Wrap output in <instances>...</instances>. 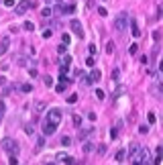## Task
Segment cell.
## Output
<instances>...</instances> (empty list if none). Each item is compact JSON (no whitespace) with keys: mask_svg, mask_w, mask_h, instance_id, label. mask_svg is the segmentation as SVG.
Returning a JSON list of instances; mask_svg holds the SVG:
<instances>
[{"mask_svg":"<svg viewBox=\"0 0 163 165\" xmlns=\"http://www.w3.org/2000/svg\"><path fill=\"white\" fill-rule=\"evenodd\" d=\"M69 143H72V139H69V137H63V139H61V145H63V147H67Z\"/></svg>","mask_w":163,"mask_h":165,"instance_id":"cell-32","label":"cell"},{"mask_svg":"<svg viewBox=\"0 0 163 165\" xmlns=\"http://www.w3.org/2000/svg\"><path fill=\"white\" fill-rule=\"evenodd\" d=\"M29 76H31V78H37V69H35V67H29Z\"/></svg>","mask_w":163,"mask_h":165,"instance_id":"cell-36","label":"cell"},{"mask_svg":"<svg viewBox=\"0 0 163 165\" xmlns=\"http://www.w3.org/2000/svg\"><path fill=\"white\" fill-rule=\"evenodd\" d=\"M92 130H94V128H86V130H82V132H80V139H86V137H88Z\"/></svg>","mask_w":163,"mask_h":165,"instance_id":"cell-25","label":"cell"},{"mask_svg":"<svg viewBox=\"0 0 163 165\" xmlns=\"http://www.w3.org/2000/svg\"><path fill=\"white\" fill-rule=\"evenodd\" d=\"M118 128H120V123H118L114 128H112V130H110V137H112V139H116V137H118Z\"/></svg>","mask_w":163,"mask_h":165,"instance_id":"cell-14","label":"cell"},{"mask_svg":"<svg viewBox=\"0 0 163 165\" xmlns=\"http://www.w3.org/2000/svg\"><path fill=\"white\" fill-rule=\"evenodd\" d=\"M98 14H100V16H108V10H106L104 6H100V8H98Z\"/></svg>","mask_w":163,"mask_h":165,"instance_id":"cell-26","label":"cell"},{"mask_svg":"<svg viewBox=\"0 0 163 165\" xmlns=\"http://www.w3.org/2000/svg\"><path fill=\"white\" fill-rule=\"evenodd\" d=\"M86 65H88V67H92V65H94V57H92V55L86 59Z\"/></svg>","mask_w":163,"mask_h":165,"instance_id":"cell-35","label":"cell"},{"mask_svg":"<svg viewBox=\"0 0 163 165\" xmlns=\"http://www.w3.org/2000/svg\"><path fill=\"white\" fill-rule=\"evenodd\" d=\"M45 2H47V4H51V2H59V0H45Z\"/></svg>","mask_w":163,"mask_h":165,"instance_id":"cell-50","label":"cell"},{"mask_svg":"<svg viewBox=\"0 0 163 165\" xmlns=\"http://www.w3.org/2000/svg\"><path fill=\"white\" fill-rule=\"evenodd\" d=\"M137 49H139L137 45H130V47H128V51H130V55H135V53H137Z\"/></svg>","mask_w":163,"mask_h":165,"instance_id":"cell-40","label":"cell"},{"mask_svg":"<svg viewBox=\"0 0 163 165\" xmlns=\"http://www.w3.org/2000/svg\"><path fill=\"white\" fill-rule=\"evenodd\" d=\"M33 108H35V112H37V114H41V112H43V110H45V108H47V104H45V102H43V100H37V102H35V106H33Z\"/></svg>","mask_w":163,"mask_h":165,"instance_id":"cell-10","label":"cell"},{"mask_svg":"<svg viewBox=\"0 0 163 165\" xmlns=\"http://www.w3.org/2000/svg\"><path fill=\"white\" fill-rule=\"evenodd\" d=\"M8 165H18V161H16V157H14V155H10V159H8Z\"/></svg>","mask_w":163,"mask_h":165,"instance_id":"cell-34","label":"cell"},{"mask_svg":"<svg viewBox=\"0 0 163 165\" xmlns=\"http://www.w3.org/2000/svg\"><path fill=\"white\" fill-rule=\"evenodd\" d=\"M59 10H61V12H67V14H72V12L76 10V6H74V4H69V6H61Z\"/></svg>","mask_w":163,"mask_h":165,"instance_id":"cell-12","label":"cell"},{"mask_svg":"<svg viewBox=\"0 0 163 165\" xmlns=\"http://www.w3.org/2000/svg\"><path fill=\"white\" fill-rule=\"evenodd\" d=\"M55 130H57V124H51V123H47V120L43 123V132H45L47 137H49V135H53Z\"/></svg>","mask_w":163,"mask_h":165,"instance_id":"cell-7","label":"cell"},{"mask_svg":"<svg viewBox=\"0 0 163 165\" xmlns=\"http://www.w3.org/2000/svg\"><path fill=\"white\" fill-rule=\"evenodd\" d=\"M98 153L104 155V153H106V145H98Z\"/></svg>","mask_w":163,"mask_h":165,"instance_id":"cell-39","label":"cell"},{"mask_svg":"<svg viewBox=\"0 0 163 165\" xmlns=\"http://www.w3.org/2000/svg\"><path fill=\"white\" fill-rule=\"evenodd\" d=\"M43 145H45V139H43V137H39V141H37V147H39V149H41Z\"/></svg>","mask_w":163,"mask_h":165,"instance_id":"cell-45","label":"cell"},{"mask_svg":"<svg viewBox=\"0 0 163 165\" xmlns=\"http://www.w3.org/2000/svg\"><path fill=\"white\" fill-rule=\"evenodd\" d=\"M63 163H65V165H74V163H76V159L69 157V155H65V157H63Z\"/></svg>","mask_w":163,"mask_h":165,"instance_id":"cell-15","label":"cell"},{"mask_svg":"<svg viewBox=\"0 0 163 165\" xmlns=\"http://www.w3.org/2000/svg\"><path fill=\"white\" fill-rule=\"evenodd\" d=\"M8 47H10V39L8 37H2L0 39V55H4L8 51Z\"/></svg>","mask_w":163,"mask_h":165,"instance_id":"cell-8","label":"cell"},{"mask_svg":"<svg viewBox=\"0 0 163 165\" xmlns=\"http://www.w3.org/2000/svg\"><path fill=\"white\" fill-rule=\"evenodd\" d=\"M45 165H53V163H45Z\"/></svg>","mask_w":163,"mask_h":165,"instance_id":"cell-53","label":"cell"},{"mask_svg":"<svg viewBox=\"0 0 163 165\" xmlns=\"http://www.w3.org/2000/svg\"><path fill=\"white\" fill-rule=\"evenodd\" d=\"M65 49H67V45H63V43H61V45L57 47V53H61V55H65Z\"/></svg>","mask_w":163,"mask_h":165,"instance_id":"cell-27","label":"cell"},{"mask_svg":"<svg viewBox=\"0 0 163 165\" xmlns=\"http://www.w3.org/2000/svg\"><path fill=\"white\" fill-rule=\"evenodd\" d=\"M51 35H53V33H51V31H49V29H47V31H43V37H45V39H49V37H51Z\"/></svg>","mask_w":163,"mask_h":165,"instance_id":"cell-46","label":"cell"},{"mask_svg":"<svg viewBox=\"0 0 163 165\" xmlns=\"http://www.w3.org/2000/svg\"><path fill=\"white\" fill-rule=\"evenodd\" d=\"M84 151H86V153H92V151H94V145H92V143H86V145H84Z\"/></svg>","mask_w":163,"mask_h":165,"instance_id":"cell-23","label":"cell"},{"mask_svg":"<svg viewBox=\"0 0 163 165\" xmlns=\"http://www.w3.org/2000/svg\"><path fill=\"white\" fill-rule=\"evenodd\" d=\"M159 90H161V92H163V80H161V82H159Z\"/></svg>","mask_w":163,"mask_h":165,"instance_id":"cell-51","label":"cell"},{"mask_svg":"<svg viewBox=\"0 0 163 165\" xmlns=\"http://www.w3.org/2000/svg\"><path fill=\"white\" fill-rule=\"evenodd\" d=\"M69 41H72V37H69V35H63V37H61V43H63V45H67Z\"/></svg>","mask_w":163,"mask_h":165,"instance_id":"cell-33","label":"cell"},{"mask_svg":"<svg viewBox=\"0 0 163 165\" xmlns=\"http://www.w3.org/2000/svg\"><path fill=\"white\" fill-rule=\"evenodd\" d=\"M72 120H74L76 126H80V124H82V116H80V114H74V116H72Z\"/></svg>","mask_w":163,"mask_h":165,"instance_id":"cell-20","label":"cell"},{"mask_svg":"<svg viewBox=\"0 0 163 165\" xmlns=\"http://www.w3.org/2000/svg\"><path fill=\"white\" fill-rule=\"evenodd\" d=\"M118 78H120V72H118V69H114V72H112V80H114V82H116V80H118Z\"/></svg>","mask_w":163,"mask_h":165,"instance_id":"cell-37","label":"cell"},{"mask_svg":"<svg viewBox=\"0 0 163 165\" xmlns=\"http://www.w3.org/2000/svg\"><path fill=\"white\" fill-rule=\"evenodd\" d=\"M128 155H130V159L135 161V159H137V155H139V145H130V149H128Z\"/></svg>","mask_w":163,"mask_h":165,"instance_id":"cell-11","label":"cell"},{"mask_svg":"<svg viewBox=\"0 0 163 165\" xmlns=\"http://www.w3.org/2000/svg\"><path fill=\"white\" fill-rule=\"evenodd\" d=\"M63 63L69 65V63H72V57H69V55H63Z\"/></svg>","mask_w":163,"mask_h":165,"instance_id":"cell-41","label":"cell"},{"mask_svg":"<svg viewBox=\"0 0 163 165\" xmlns=\"http://www.w3.org/2000/svg\"><path fill=\"white\" fill-rule=\"evenodd\" d=\"M133 165H141V163H139V161H133Z\"/></svg>","mask_w":163,"mask_h":165,"instance_id":"cell-52","label":"cell"},{"mask_svg":"<svg viewBox=\"0 0 163 165\" xmlns=\"http://www.w3.org/2000/svg\"><path fill=\"white\" fill-rule=\"evenodd\" d=\"M43 84H45L47 88H51V86H53V80H51L49 76H45V78H43Z\"/></svg>","mask_w":163,"mask_h":165,"instance_id":"cell-22","label":"cell"},{"mask_svg":"<svg viewBox=\"0 0 163 165\" xmlns=\"http://www.w3.org/2000/svg\"><path fill=\"white\" fill-rule=\"evenodd\" d=\"M25 132H27V135H33V132H35V130H33V124H27V126H25Z\"/></svg>","mask_w":163,"mask_h":165,"instance_id":"cell-31","label":"cell"},{"mask_svg":"<svg viewBox=\"0 0 163 165\" xmlns=\"http://www.w3.org/2000/svg\"><path fill=\"white\" fill-rule=\"evenodd\" d=\"M67 69H69V65H65V63H63V65L59 67V72H61V76H65V74H67Z\"/></svg>","mask_w":163,"mask_h":165,"instance_id":"cell-30","label":"cell"},{"mask_svg":"<svg viewBox=\"0 0 163 165\" xmlns=\"http://www.w3.org/2000/svg\"><path fill=\"white\" fill-rule=\"evenodd\" d=\"M31 90H33V86H31V84H23V86H21V92H25V94H27V92H31Z\"/></svg>","mask_w":163,"mask_h":165,"instance_id":"cell-18","label":"cell"},{"mask_svg":"<svg viewBox=\"0 0 163 165\" xmlns=\"http://www.w3.org/2000/svg\"><path fill=\"white\" fill-rule=\"evenodd\" d=\"M159 72H161V74H163V61H161V63H159Z\"/></svg>","mask_w":163,"mask_h":165,"instance_id":"cell-49","label":"cell"},{"mask_svg":"<svg viewBox=\"0 0 163 165\" xmlns=\"http://www.w3.org/2000/svg\"><path fill=\"white\" fill-rule=\"evenodd\" d=\"M31 6H33V4H31L29 0H21V2H16V4H14V10H16V14H25Z\"/></svg>","mask_w":163,"mask_h":165,"instance_id":"cell-4","label":"cell"},{"mask_svg":"<svg viewBox=\"0 0 163 165\" xmlns=\"http://www.w3.org/2000/svg\"><path fill=\"white\" fill-rule=\"evenodd\" d=\"M2 118H4V104L0 102V123H2Z\"/></svg>","mask_w":163,"mask_h":165,"instance_id":"cell-43","label":"cell"},{"mask_svg":"<svg viewBox=\"0 0 163 165\" xmlns=\"http://www.w3.org/2000/svg\"><path fill=\"white\" fill-rule=\"evenodd\" d=\"M124 157H126V151H124V149H120V151L116 153V161H124Z\"/></svg>","mask_w":163,"mask_h":165,"instance_id":"cell-13","label":"cell"},{"mask_svg":"<svg viewBox=\"0 0 163 165\" xmlns=\"http://www.w3.org/2000/svg\"><path fill=\"white\" fill-rule=\"evenodd\" d=\"M23 29H25V31H33V29H35V25H33L31 21H27V23L23 25Z\"/></svg>","mask_w":163,"mask_h":165,"instance_id":"cell-17","label":"cell"},{"mask_svg":"<svg viewBox=\"0 0 163 165\" xmlns=\"http://www.w3.org/2000/svg\"><path fill=\"white\" fill-rule=\"evenodd\" d=\"M100 76H102V74H100V69H92V72H90V76L86 78V84H94V82H98V80H100Z\"/></svg>","mask_w":163,"mask_h":165,"instance_id":"cell-6","label":"cell"},{"mask_svg":"<svg viewBox=\"0 0 163 165\" xmlns=\"http://www.w3.org/2000/svg\"><path fill=\"white\" fill-rule=\"evenodd\" d=\"M112 51H114V43L108 41V43H106V53H112Z\"/></svg>","mask_w":163,"mask_h":165,"instance_id":"cell-24","label":"cell"},{"mask_svg":"<svg viewBox=\"0 0 163 165\" xmlns=\"http://www.w3.org/2000/svg\"><path fill=\"white\" fill-rule=\"evenodd\" d=\"M69 27H72V31L76 33V37H84V29H82V23L78 21V18H72V23H69Z\"/></svg>","mask_w":163,"mask_h":165,"instance_id":"cell-5","label":"cell"},{"mask_svg":"<svg viewBox=\"0 0 163 165\" xmlns=\"http://www.w3.org/2000/svg\"><path fill=\"white\" fill-rule=\"evenodd\" d=\"M96 98L102 100V98H104V90H96Z\"/></svg>","mask_w":163,"mask_h":165,"instance_id":"cell-42","label":"cell"},{"mask_svg":"<svg viewBox=\"0 0 163 165\" xmlns=\"http://www.w3.org/2000/svg\"><path fill=\"white\" fill-rule=\"evenodd\" d=\"M88 49H90V55H94V53H96V45H90Z\"/></svg>","mask_w":163,"mask_h":165,"instance_id":"cell-47","label":"cell"},{"mask_svg":"<svg viewBox=\"0 0 163 165\" xmlns=\"http://www.w3.org/2000/svg\"><path fill=\"white\" fill-rule=\"evenodd\" d=\"M4 84H6V80H4V78H0V86H4Z\"/></svg>","mask_w":163,"mask_h":165,"instance_id":"cell-48","label":"cell"},{"mask_svg":"<svg viewBox=\"0 0 163 165\" xmlns=\"http://www.w3.org/2000/svg\"><path fill=\"white\" fill-rule=\"evenodd\" d=\"M139 132H141V135H147V132H149V126H147V124L139 126Z\"/></svg>","mask_w":163,"mask_h":165,"instance_id":"cell-28","label":"cell"},{"mask_svg":"<svg viewBox=\"0 0 163 165\" xmlns=\"http://www.w3.org/2000/svg\"><path fill=\"white\" fill-rule=\"evenodd\" d=\"M130 35L133 37H141V31H139V25L135 18H130Z\"/></svg>","mask_w":163,"mask_h":165,"instance_id":"cell-9","label":"cell"},{"mask_svg":"<svg viewBox=\"0 0 163 165\" xmlns=\"http://www.w3.org/2000/svg\"><path fill=\"white\" fill-rule=\"evenodd\" d=\"M45 120H47V123H51V124H59V123H61V110H59V108H53V110H49Z\"/></svg>","mask_w":163,"mask_h":165,"instance_id":"cell-2","label":"cell"},{"mask_svg":"<svg viewBox=\"0 0 163 165\" xmlns=\"http://www.w3.org/2000/svg\"><path fill=\"white\" fill-rule=\"evenodd\" d=\"M67 102H69V104H74V102H78V96H76V94H72V96L67 98Z\"/></svg>","mask_w":163,"mask_h":165,"instance_id":"cell-38","label":"cell"},{"mask_svg":"<svg viewBox=\"0 0 163 165\" xmlns=\"http://www.w3.org/2000/svg\"><path fill=\"white\" fill-rule=\"evenodd\" d=\"M161 14H163V4H159V6H157V18H159Z\"/></svg>","mask_w":163,"mask_h":165,"instance_id":"cell-44","label":"cell"},{"mask_svg":"<svg viewBox=\"0 0 163 165\" xmlns=\"http://www.w3.org/2000/svg\"><path fill=\"white\" fill-rule=\"evenodd\" d=\"M147 120H149V124H155V120H157V118H155V114H153V112H149Z\"/></svg>","mask_w":163,"mask_h":165,"instance_id":"cell-29","label":"cell"},{"mask_svg":"<svg viewBox=\"0 0 163 165\" xmlns=\"http://www.w3.org/2000/svg\"><path fill=\"white\" fill-rule=\"evenodd\" d=\"M65 88H67V84H57V86H55V92H65Z\"/></svg>","mask_w":163,"mask_h":165,"instance_id":"cell-21","label":"cell"},{"mask_svg":"<svg viewBox=\"0 0 163 165\" xmlns=\"http://www.w3.org/2000/svg\"><path fill=\"white\" fill-rule=\"evenodd\" d=\"M2 4H4L6 8H12V6L16 4V0H2Z\"/></svg>","mask_w":163,"mask_h":165,"instance_id":"cell-19","label":"cell"},{"mask_svg":"<svg viewBox=\"0 0 163 165\" xmlns=\"http://www.w3.org/2000/svg\"><path fill=\"white\" fill-rule=\"evenodd\" d=\"M126 27H128V14H126V12H120V14L116 16V21H114V29H116L118 33H124Z\"/></svg>","mask_w":163,"mask_h":165,"instance_id":"cell-1","label":"cell"},{"mask_svg":"<svg viewBox=\"0 0 163 165\" xmlns=\"http://www.w3.org/2000/svg\"><path fill=\"white\" fill-rule=\"evenodd\" d=\"M41 16H43V18H49V16H51V8H43V10H41Z\"/></svg>","mask_w":163,"mask_h":165,"instance_id":"cell-16","label":"cell"},{"mask_svg":"<svg viewBox=\"0 0 163 165\" xmlns=\"http://www.w3.org/2000/svg\"><path fill=\"white\" fill-rule=\"evenodd\" d=\"M2 149H4L6 153H10V155H16V151H18L16 141H12V139H4V141H2Z\"/></svg>","mask_w":163,"mask_h":165,"instance_id":"cell-3","label":"cell"}]
</instances>
